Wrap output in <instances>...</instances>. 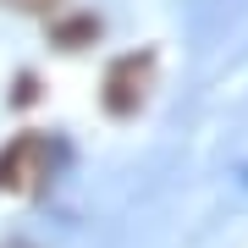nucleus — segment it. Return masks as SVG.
Here are the masks:
<instances>
[{
	"label": "nucleus",
	"mask_w": 248,
	"mask_h": 248,
	"mask_svg": "<svg viewBox=\"0 0 248 248\" xmlns=\"http://www.w3.org/2000/svg\"><path fill=\"white\" fill-rule=\"evenodd\" d=\"M155 66H160L155 50H133V55H122V61H110L105 83H99V105L110 116H138L149 89H155Z\"/></svg>",
	"instance_id": "1"
},
{
	"label": "nucleus",
	"mask_w": 248,
	"mask_h": 248,
	"mask_svg": "<svg viewBox=\"0 0 248 248\" xmlns=\"http://www.w3.org/2000/svg\"><path fill=\"white\" fill-rule=\"evenodd\" d=\"M99 39V17H89V11H83V17H72V22H61L50 33V45L55 50H83V45H94Z\"/></svg>",
	"instance_id": "2"
},
{
	"label": "nucleus",
	"mask_w": 248,
	"mask_h": 248,
	"mask_svg": "<svg viewBox=\"0 0 248 248\" xmlns=\"http://www.w3.org/2000/svg\"><path fill=\"white\" fill-rule=\"evenodd\" d=\"M0 6H11V11H50L55 0H0Z\"/></svg>",
	"instance_id": "3"
}]
</instances>
